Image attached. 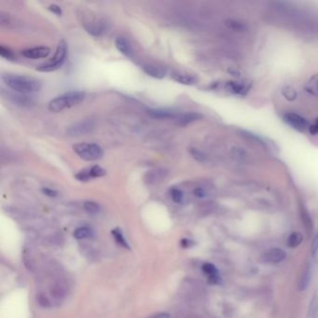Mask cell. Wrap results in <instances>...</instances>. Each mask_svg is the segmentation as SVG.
Here are the masks:
<instances>
[{"mask_svg": "<svg viewBox=\"0 0 318 318\" xmlns=\"http://www.w3.org/2000/svg\"><path fill=\"white\" fill-rule=\"evenodd\" d=\"M2 80L12 90L20 93H32L41 89L40 81L32 77L16 75V74H3Z\"/></svg>", "mask_w": 318, "mask_h": 318, "instance_id": "6da1fadb", "label": "cell"}, {"mask_svg": "<svg viewBox=\"0 0 318 318\" xmlns=\"http://www.w3.org/2000/svg\"><path fill=\"white\" fill-rule=\"evenodd\" d=\"M86 93L84 91H72L57 96L48 104V109L51 112H62L63 110L77 106L85 99Z\"/></svg>", "mask_w": 318, "mask_h": 318, "instance_id": "7a4b0ae2", "label": "cell"}, {"mask_svg": "<svg viewBox=\"0 0 318 318\" xmlns=\"http://www.w3.org/2000/svg\"><path fill=\"white\" fill-rule=\"evenodd\" d=\"M68 56V45L65 40H61L57 47L56 52L53 57L48 63L42 64L36 68L39 72H53L62 68Z\"/></svg>", "mask_w": 318, "mask_h": 318, "instance_id": "3957f363", "label": "cell"}, {"mask_svg": "<svg viewBox=\"0 0 318 318\" xmlns=\"http://www.w3.org/2000/svg\"><path fill=\"white\" fill-rule=\"evenodd\" d=\"M74 151L80 159L86 161H94L102 159L103 149L94 143H80L73 146Z\"/></svg>", "mask_w": 318, "mask_h": 318, "instance_id": "277c9868", "label": "cell"}, {"mask_svg": "<svg viewBox=\"0 0 318 318\" xmlns=\"http://www.w3.org/2000/svg\"><path fill=\"white\" fill-rule=\"evenodd\" d=\"M283 119L285 124L291 126L294 130L300 133H304L306 131H309V127H310L309 123L303 117H301L299 114L286 112L284 114Z\"/></svg>", "mask_w": 318, "mask_h": 318, "instance_id": "5b68a950", "label": "cell"}, {"mask_svg": "<svg viewBox=\"0 0 318 318\" xmlns=\"http://www.w3.org/2000/svg\"><path fill=\"white\" fill-rule=\"evenodd\" d=\"M106 172L102 167L98 165H93L90 168H86L83 170L80 171L75 177L79 181L86 182L89 181L91 178H98L106 176Z\"/></svg>", "mask_w": 318, "mask_h": 318, "instance_id": "8992f818", "label": "cell"}, {"mask_svg": "<svg viewBox=\"0 0 318 318\" xmlns=\"http://www.w3.org/2000/svg\"><path fill=\"white\" fill-rule=\"evenodd\" d=\"M251 88V82L247 80H230L225 83V90L236 95H246Z\"/></svg>", "mask_w": 318, "mask_h": 318, "instance_id": "52a82bcc", "label": "cell"}, {"mask_svg": "<svg viewBox=\"0 0 318 318\" xmlns=\"http://www.w3.org/2000/svg\"><path fill=\"white\" fill-rule=\"evenodd\" d=\"M51 53V50L48 47H36L26 49L22 52V54L28 59H41L46 58Z\"/></svg>", "mask_w": 318, "mask_h": 318, "instance_id": "ba28073f", "label": "cell"}, {"mask_svg": "<svg viewBox=\"0 0 318 318\" xmlns=\"http://www.w3.org/2000/svg\"><path fill=\"white\" fill-rule=\"evenodd\" d=\"M285 259V252L281 248L269 249L263 256L264 262L268 263H280Z\"/></svg>", "mask_w": 318, "mask_h": 318, "instance_id": "9c48e42d", "label": "cell"}, {"mask_svg": "<svg viewBox=\"0 0 318 318\" xmlns=\"http://www.w3.org/2000/svg\"><path fill=\"white\" fill-rule=\"evenodd\" d=\"M115 45L117 50L126 57H133L134 51L130 41L124 36H118L115 41Z\"/></svg>", "mask_w": 318, "mask_h": 318, "instance_id": "30bf717a", "label": "cell"}, {"mask_svg": "<svg viewBox=\"0 0 318 318\" xmlns=\"http://www.w3.org/2000/svg\"><path fill=\"white\" fill-rule=\"evenodd\" d=\"M147 113L149 117L158 120H169L177 117V113H175L174 111L163 108H150L147 110Z\"/></svg>", "mask_w": 318, "mask_h": 318, "instance_id": "8fae6325", "label": "cell"}, {"mask_svg": "<svg viewBox=\"0 0 318 318\" xmlns=\"http://www.w3.org/2000/svg\"><path fill=\"white\" fill-rule=\"evenodd\" d=\"M91 128H92V124H91V122L83 121V122L78 123L74 126L70 127L69 134L70 136H81V135H84V134L90 132Z\"/></svg>", "mask_w": 318, "mask_h": 318, "instance_id": "7c38bea8", "label": "cell"}, {"mask_svg": "<svg viewBox=\"0 0 318 318\" xmlns=\"http://www.w3.org/2000/svg\"><path fill=\"white\" fill-rule=\"evenodd\" d=\"M143 70L147 75L155 79H163L167 74V69L155 65H147L143 68Z\"/></svg>", "mask_w": 318, "mask_h": 318, "instance_id": "4fadbf2b", "label": "cell"}, {"mask_svg": "<svg viewBox=\"0 0 318 318\" xmlns=\"http://www.w3.org/2000/svg\"><path fill=\"white\" fill-rule=\"evenodd\" d=\"M203 271L204 273L207 275L208 277V281L211 283V284H219L221 279L218 275V271L215 267V265L211 264V263H205L203 265Z\"/></svg>", "mask_w": 318, "mask_h": 318, "instance_id": "5bb4252c", "label": "cell"}, {"mask_svg": "<svg viewBox=\"0 0 318 318\" xmlns=\"http://www.w3.org/2000/svg\"><path fill=\"white\" fill-rule=\"evenodd\" d=\"M203 118V115L197 112H188V113L182 114L181 116L178 117L177 124L185 126V125L190 124L194 122L199 121Z\"/></svg>", "mask_w": 318, "mask_h": 318, "instance_id": "9a60e30c", "label": "cell"}, {"mask_svg": "<svg viewBox=\"0 0 318 318\" xmlns=\"http://www.w3.org/2000/svg\"><path fill=\"white\" fill-rule=\"evenodd\" d=\"M172 79L180 83V84H183V85H194L196 82H197V79L194 77V76H191V75H188V74H182V73H177V72H175L172 74Z\"/></svg>", "mask_w": 318, "mask_h": 318, "instance_id": "2e32d148", "label": "cell"}, {"mask_svg": "<svg viewBox=\"0 0 318 318\" xmlns=\"http://www.w3.org/2000/svg\"><path fill=\"white\" fill-rule=\"evenodd\" d=\"M305 91L313 96H318V74H315L307 81Z\"/></svg>", "mask_w": 318, "mask_h": 318, "instance_id": "e0dca14e", "label": "cell"}, {"mask_svg": "<svg viewBox=\"0 0 318 318\" xmlns=\"http://www.w3.org/2000/svg\"><path fill=\"white\" fill-rule=\"evenodd\" d=\"M307 318H318V289L313 297L307 312Z\"/></svg>", "mask_w": 318, "mask_h": 318, "instance_id": "ac0fdd59", "label": "cell"}, {"mask_svg": "<svg viewBox=\"0 0 318 318\" xmlns=\"http://www.w3.org/2000/svg\"><path fill=\"white\" fill-rule=\"evenodd\" d=\"M85 29L91 35L98 36V35H101L105 32L106 26L101 23H93L91 24L89 23V25L85 26Z\"/></svg>", "mask_w": 318, "mask_h": 318, "instance_id": "d6986e66", "label": "cell"}, {"mask_svg": "<svg viewBox=\"0 0 318 318\" xmlns=\"http://www.w3.org/2000/svg\"><path fill=\"white\" fill-rule=\"evenodd\" d=\"M311 266L310 265H307L306 267L304 268L303 270V273L301 274V277H300V290H305L308 285H309V283L311 281Z\"/></svg>", "mask_w": 318, "mask_h": 318, "instance_id": "ffe728a7", "label": "cell"}, {"mask_svg": "<svg viewBox=\"0 0 318 318\" xmlns=\"http://www.w3.org/2000/svg\"><path fill=\"white\" fill-rule=\"evenodd\" d=\"M281 93L284 96V99L289 101V102H293L295 101L298 97V91H296L295 88L292 86H284L281 90Z\"/></svg>", "mask_w": 318, "mask_h": 318, "instance_id": "44dd1931", "label": "cell"}, {"mask_svg": "<svg viewBox=\"0 0 318 318\" xmlns=\"http://www.w3.org/2000/svg\"><path fill=\"white\" fill-rule=\"evenodd\" d=\"M303 240V237H302V234L300 232H293L290 234L289 238H288V241H287V245L289 247H292V248H295L297 247H299L301 242Z\"/></svg>", "mask_w": 318, "mask_h": 318, "instance_id": "7402d4cb", "label": "cell"}, {"mask_svg": "<svg viewBox=\"0 0 318 318\" xmlns=\"http://www.w3.org/2000/svg\"><path fill=\"white\" fill-rule=\"evenodd\" d=\"M112 234H113L114 238L117 241V243L119 245H121L122 247H124V248H127V249H130V247L127 243V241L125 240L124 236L122 232V230L120 229H116V230H112Z\"/></svg>", "mask_w": 318, "mask_h": 318, "instance_id": "603a6c76", "label": "cell"}, {"mask_svg": "<svg viewBox=\"0 0 318 318\" xmlns=\"http://www.w3.org/2000/svg\"><path fill=\"white\" fill-rule=\"evenodd\" d=\"M83 206H84V209L87 212L91 213V214H97V213L100 212V209H101L100 208V205L96 204V203H94V202H92V201H87V202H85Z\"/></svg>", "mask_w": 318, "mask_h": 318, "instance_id": "cb8c5ba5", "label": "cell"}, {"mask_svg": "<svg viewBox=\"0 0 318 318\" xmlns=\"http://www.w3.org/2000/svg\"><path fill=\"white\" fill-rule=\"evenodd\" d=\"M91 231L88 228H79L74 231V237L77 239H85L91 235Z\"/></svg>", "mask_w": 318, "mask_h": 318, "instance_id": "d4e9b609", "label": "cell"}, {"mask_svg": "<svg viewBox=\"0 0 318 318\" xmlns=\"http://www.w3.org/2000/svg\"><path fill=\"white\" fill-rule=\"evenodd\" d=\"M190 153L192 154V156L194 157V159L198 160L199 162H205L207 160V157L205 153L202 152L201 150H199L198 148H191Z\"/></svg>", "mask_w": 318, "mask_h": 318, "instance_id": "484cf974", "label": "cell"}, {"mask_svg": "<svg viewBox=\"0 0 318 318\" xmlns=\"http://www.w3.org/2000/svg\"><path fill=\"white\" fill-rule=\"evenodd\" d=\"M0 55H1V57L9 60V61L15 60V55L13 54L12 51L10 49L4 47V46H1L0 47Z\"/></svg>", "mask_w": 318, "mask_h": 318, "instance_id": "4316f807", "label": "cell"}, {"mask_svg": "<svg viewBox=\"0 0 318 318\" xmlns=\"http://www.w3.org/2000/svg\"><path fill=\"white\" fill-rule=\"evenodd\" d=\"M171 197L175 203L179 204L183 201V193L178 189H173L171 192Z\"/></svg>", "mask_w": 318, "mask_h": 318, "instance_id": "83f0119b", "label": "cell"}, {"mask_svg": "<svg viewBox=\"0 0 318 318\" xmlns=\"http://www.w3.org/2000/svg\"><path fill=\"white\" fill-rule=\"evenodd\" d=\"M312 255L317 258L318 256V230L315 236V239L313 241V245H312Z\"/></svg>", "mask_w": 318, "mask_h": 318, "instance_id": "f1b7e54d", "label": "cell"}, {"mask_svg": "<svg viewBox=\"0 0 318 318\" xmlns=\"http://www.w3.org/2000/svg\"><path fill=\"white\" fill-rule=\"evenodd\" d=\"M49 11L50 12L54 13L57 16H61L62 15V9L58 6V5H55V4H53V5H50L49 6Z\"/></svg>", "mask_w": 318, "mask_h": 318, "instance_id": "f546056e", "label": "cell"}, {"mask_svg": "<svg viewBox=\"0 0 318 318\" xmlns=\"http://www.w3.org/2000/svg\"><path fill=\"white\" fill-rule=\"evenodd\" d=\"M309 132L311 135H318V119L316 120V122L313 124L310 125L309 127Z\"/></svg>", "mask_w": 318, "mask_h": 318, "instance_id": "4dcf8cb0", "label": "cell"}, {"mask_svg": "<svg viewBox=\"0 0 318 318\" xmlns=\"http://www.w3.org/2000/svg\"><path fill=\"white\" fill-rule=\"evenodd\" d=\"M194 194L196 196V197H197V198H200V199L205 198V196H206V193H205V190L202 189V188H197V189H195V190H194Z\"/></svg>", "mask_w": 318, "mask_h": 318, "instance_id": "1f68e13d", "label": "cell"}, {"mask_svg": "<svg viewBox=\"0 0 318 318\" xmlns=\"http://www.w3.org/2000/svg\"><path fill=\"white\" fill-rule=\"evenodd\" d=\"M42 193L45 194V195H47V196H49V197H56L57 195H58V193H57L56 191H53V190L49 189V188L42 189Z\"/></svg>", "mask_w": 318, "mask_h": 318, "instance_id": "d6a6232c", "label": "cell"}, {"mask_svg": "<svg viewBox=\"0 0 318 318\" xmlns=\"http://www.w3.org/2000/svg\"><path fill=\"white\" fill-rule=\"evenodd\" d=\"M38 301L43 306H49V300L46 299L44 296H40L39 299H38Z\"/></svg>", "mask_w": 318, "mask_h": 318, "instance_id": "836d02e7", "label": "cell"}, {"mask_svg": "<svg viewBox=\"0 0 318 318\" xmlns=\"http://www.w3.org/2000/svg\"><path fill=\"white\" fill-rule=\"evenodd\" d=\"M152 318H170V315L166 314V313H161V314H159V315H157V316H155Z\"/></svg>", "mask_w": 318, "mask_h": 318, "instance_id": "e575fe53", "label": "cell"}]
</instances>
